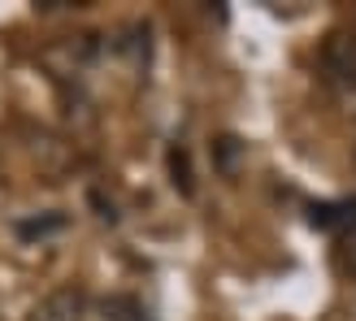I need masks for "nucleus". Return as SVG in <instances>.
Here are the masks:
<instances>
[{
    "label": "nucleus",
    "instance_id": "6",
    "mask_svg": "<svg viewBox=\"0 0 356 321\" xmlns=\"http://www.w3.org/2000/svg\"><path fill=\"white\" fill-rule=\"evenodd\" d=\"M339 270L356 278V235H343V243H339Z\"/></svg>",
    "mask_w": 356,
    "mask_h": 321
},
{
    "label": "nucleus",
    "instance_id": "2",
    "mask_svg": "<svg viewBox=\"0 0 356 321\" xmlns=\"http://www.w3.org/2000/svg\"><path fill=\"white\" fill-rule=\"evenodd\" d=\"M87 61H92V35H70V40L44 48V65L57 79H79L87 69Z\"/></svg>",
    "mask_w": 356,
    "mask_h": 321
},
{
    "label": "nucleus",
    "instance_id": "5",
    "mask_svg": "<svg viewBox=\"0 0 356 321\" xmlns=\"http://www.w3.org/2000/svg\"><path fill=\"white\" fill-rule=\"evenodd\" d=\"M170 174H174V187H183V191L191 195V170H187V152H183V148L170 152Z\"/></svg>",
    "mask_w": 356,
    "mask_h": 321
},
{
    "label": "nucleus",
    "instance_id": "4",
    "mask_svg": "<svg viewBox=\"0 0 356 321\" xmlns=\"http://www.w3.org/2000/svg\"><path fill=\"white\" fill-rule=\"evenodd\" d=\"M313 226H326V230H343V235H356V200H339V204H322V208H313Z\"/></svg>",
    "mask_w": 356,
    "mask_h": 321
},
{
    "label": "nucleus",
    "instance_id": "3",
    "mask_svg": "<svg viewBox=\"0 0 356 321\" xmlns=\"http://www.w3.org/2000/svg\"><path fill=\"white\" fill-rule=\"evenodd\" d=\"M83 317H87L83 291L79 287H57V291H48L40 304L31 308L26 321H83Z\"/></svg>",
    "mask_w": 356,
    "mask_h": 321
},
{
    "label": "nucleus",
    "instance_id": "1",
    "mask_svg": "<svg viewBox=\"0 0 356 321\" xmlns=\"http://www.w3.org/2000/svg\"><path fill=\"white\" fill-rule=\"evenodd\" d=\"M322 65H326V74L339 83V87H356V22L326 35Z\"/></svg>",
    "mask_w": 356,
    "mask_h": 321
}]
</instances>
